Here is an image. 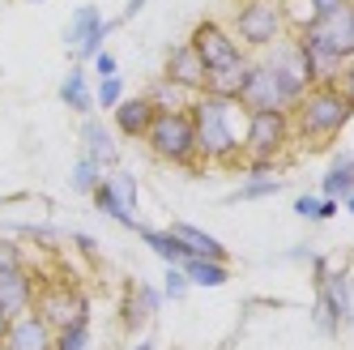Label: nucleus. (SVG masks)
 I'll list each match as a JSON object with an SVG mask.
<instances>
[{
	"mask_svg": "<svg viewBox=\"0 0 354 350\" xmlns=\"http://www.w3.org/2000/svg\"><path fill=\"white\" fill-rule=\"evenodd\" d=\"M180 269H184L188 286H205V291H214V286H226V278H231V265H218V261H201V257H188Z\"/></svg>",
	"mask_w": 354,
	"mask_h": 350,
	"instance_id": "28",
	"label": "nucleus"
},
{
	"mask_svg": "<svg viewBox=\"0 0 354 350\" xmlns=\"http://www.w3.org/2000/svg\"><path fill=\"white\" fill-rule=\"evenodd\" d=\"M0 350H5V342H0Z\"/></svg>",
	"mask_w": 354,
	"mask_h": 350,
	"instance_id": "49",
	"label": "nucleus"
},
{
	"mask_svg": "<svg viewBox=\"0 0 354 350\" xmlns=\"http://www.w3.org/2000/svg\"><path fill=\"white\" fill-rule=\"evenodd\" d=\"M98 180H103V167L90 163V158H77V163H73V171H68L73 192H82V196H90V192L98 188Z\"/></svg>",
	"mask_w": 354,
	"mask_h": 350,
	"instance_id": "31",
	"label": "nucleus"
},
{
	"mask_svg": "<svg viewBox=\"0 0 354 350\" xmlns=\"http://www.w3.org/2000/svg\"><path fill=\"white\" fill-rule=\"evenodd\" d=\"M342 210H346V214L354 218V192H350V196H346V201H342Z\"/></svg>",
	"mask_w": 354,
	"mask_h": 350,
	"instance_id": "47",
	"label": "nucleus"
},
{
	"mask_svg": "<svg viewBox=\"0 0 354 350\" xmlns=\"http://www.w3.org/2000/svg\"><path fill=\"white\" fill-rule=\"evenodd\" d=\"M162 304H167L162 286L133 278L129 286H124V299H120V320H124V329H129V333H141L149 320H158Z\"/></svg>",
	"mask_w": 354,
	"mask_h": 350,
	"instance_id": "9",
	"label": "nucleus"
},
{
	"mask_svg": "<svg viewBox=\"0 0 354 350\" xmlns=\"http://www.w3.org/2000/svg\"><path fill=\"white\" fill-rule=\"evenodd\" d=\"M124 103V77L115 73V77H94V107L103 111H115Z\"/></svg>",
	"mask_w": 354,
	"mask_h": 350,
	"instance_id": "32",
	"label": "nucleus"
},
{
	"mask_svg": "<svg viewBox=\"0 0 354 350\" xmlns=\"http://www.w3.org/2000/svg\"><path fill=\"white\" fill-rule=\"evenodd\" d=\"M312 5H316V13H320V17H328V13H337L342 5H350V0H312Z\"/></svg>",
	"mask_w": 354,
	"mask_h": 350,
	"instance_id": "43",
	"label": "nucleus"
},
{
	"mask_svg": "<svg viewBox=\"0 0 354 350\" xmlns=\"http://www.w3.org/2000/svg\"><path fill=\"white\" fill-rule=\"evenodd\" d=\"M129 350H158V338H149V333H145V338H137Z\"/></svg>",
	"mask_w": 354,
	"mask_h": 350,
	"instance_id": "45",
	"label": "nucleus"
},
{
	"mask_svg": "<svg viewBox=\"0 0 354 350\" xmlns=\"http://www.w3.org/2000/svg\"><path fill=\"white\" fill-rule=\"evenodd\" d=\"M312 257H316V252H312L308 243H295V248H286V257H282V261H312Z\"/></svg>",
	"mask_w": 354,
	"mask_h": 350,
	"instance_id": "42",
	"label": "nucleus"
},
{
	"mask_svg": "<svg viewBox=\"0 0 354 350\" xmlns=\"http://www.w3.org/2000/svg\"><path fill=\"white\" fill-rule=\"evenodd\" d=\"M90 201H94V210H98V214H107L111 222H120L124 231H137V227H141V218H137V210H133V205H124L120 196H115V192L107 188V180H98V188L90 192Z\"/></svg>",
	"mask_w": 354,
	"mask_h": 350,
	"instance_id": "23",
	"label": "nucleus"
},
{
	"mask_svg": "<svg viewBox=\"0 0 354 350\" xmlns=\"http://www.w3.org/2000/svg\"><path fill=\"white\" fill-rule=\"evenodd\" d=\"M192 129H196V158L235 167L243 163V137H248V107L239 98H218V94H196L192 103Z\"/></svg>",
	"mask_w": 354,
	"mask_h": 350,
	"instance_id": "1",
	"label": "nucleus"
},
{
	"mask_svg": "<svg viewBox=\"0 0 354 350\" xmlns=\"http://www.w3.org/2000/svg\"><path fill=\"white\" fill-rule=\"evenodd\" d=\"M60 103L68 107V111H77V116H90L94 111V90H90V68L86 64H73L68 73H64V82H60Z\"/></svg>",
	"mask_w": 354,
	"mask_h": 350,
	"instance_id": "22",
	"label": "nucleus"
},
{
	"mask_svg": "<svg viewBox=\"0 0 354 350\" xmlns=\"http://www.w3.org/2000/svg\"><path fill=\"white\" fill-rule=\"evenodd\" d=\"M171 235L184 243V252H188V257H201V261H218V265H226V248H222L209 231L192 227V222H171Z\"/></svg>",
	"mask_w": 354,
	"mask_h": 350,
	"instance_id": "21",
	"label": "nucleus"
},
{
	"mask_svg": "<svg viewBox=\"0 0 354 350\" xmlns=\"http://www.w3.org/2000/svg\"><path fill=\"white\" fill-rule=\"evenodd\" d=\"M21 265H30L26 248L17 239H9V235H0V269H21Z\"/></svg>",
	"mask_w": 354,
	"mask_h": 350,
	"instance_id": "36",
	"label": "nucleus"
},
{
	"mask_svg": "<svg viewBox=\"0 0 354 350\" xmlns=\"http://www.w3.org/2000/svg\"><path fill=\"white\" fill-rule=\"evenodd\" d=\"M103 9H98V5H77V9H73V17H68V26H64V43H68V52H73V47H82L94 30H103Z\"/></svg>",
	"mask_w": 354,
	"mask_h": 350,
	"instance_id": "25",
	"label": "nucleus"
},
{
	"mask_svg": "<svg viewBox=\"0 0 354 350\" xmlns=\"http://www.w3.org/2000/svg\"><path fill=\"white\" fill-rule=\"evenodd\" d=\"M354 120V107L346 103V94L337 90V82H320V86H308L295 107H290V129H295V141L303 149H324L333 145L346 124Z\"/></svg>",
	"mask_w": 354,
	"mask_h": 350,
	"instance_id": "2",
	"label": "nucleus"
},
{
	"mask_svg": "<svg viewBox=\"0 0 354 350\" xmlns=\"http://www.w3.org/2000/svg\"><path fill=\"white\" fill-rule=\"evenodd\" d=\"M90 320H82V324H68V329H60L56 333V346L52 350H90Z\"/></svg>",
	"mask_w": 354,
	"mask_h": 350,
	"instance_id": "34",
	"label": "nucleus"
},
{
	"mask_svg": "<svg viewBox=\"0 0 354 350\" xmlns=\"http://www.w3.org/2000/svg\"><path fill=\"white\" fill-rule=\"evenodd\" d=\"M277 82H282V90L290 94V98H299L303 90L312 86V73H308V60H303V47H299V39L295 35H286V39H277L273 47H265V52L257 56Z\"/></svg>",
	"mask_w": 354,
	"mask_h": 350,
	"instance_id": "7",
	"label": "nucleus"
},
{
	"mask_svg": "<svg viewBox=\"0 0 354 350\" xmlns=\"http://www.w3.org/2000/svg\"><path fill=\"white\" fill-rule=\"evenodd\" d=\"M231 35L239 39L243 52H265V47H273L277 39H286L277 0H239L235 17H231Z\"/></svg>",
	"mask_w": 354,
	"mask_h": 350,
	"instance_id": "5",
	"label": "nucleus"
},
{
	"mask_svg": "<svg viewBox=\"0 0 354 350\" xmlns=\"http://www.w3.org/2000/svg\"><path fill=\"white\" fill-rule=\"evenodd\" d=\"M149 94V103H154L158 111H192V103H196V94L192 90H184V86H175V82H154L145 90Z\"/></svg>",
	"mask_w": 354,
	"mask_h": 350,
	"instance_id": "29",
	"label": "nucleus"
},
{
	"mask_svg": "<svg viewBox=\"0 0 354 350\" xmlns=\"http://www.w3.org/2000/svg\"><path fill=\"white\" fill-rule=\"evenodd\" d=\"M299 47H303V60H308V73H312V86L320 82H337V73H342V56L328 47V39L320 30H308V35H295Z\"/></svg>",
	"mask_w": 354,
	"mask_h": 350,
	"instance_id": "15",
	"label": "nucleus"
},
{
	"mask_svg": "<svg viewBox=\"0 0 354 350\" xmlns=\"http://www.w3.org/2000/svg\"><path fill=\"white\" fill-rule=\"evenodd\" d=\"M145 5H149V0H129V5H124V13H120L115 21H107V35H115V30L124 26V21H133V17H137V13H141Z\"/></svg>",
	"mask_w": 354,
	"mask_h": 350,
	"instance_id": "40",
	"label": "nucleus"
},
{
	"mask_svg": "<svg viewBox=\"0 0 354 350\" xmlns=\"http://www.w3.org/2000/svg\"><path fill=\"white\" fill-rule=\"evenodd\" d=\"M354 192V154L350 149H337L333 158H328V171L320 180V196H328V201H346V196Z\"/></svg>",
	"mask_w": 354,
	"mask_h": 350,
	"instance_id": "20",
	"label": "nucleus"
},
{
	"mask_svg": "<svg viewBox=\"0 0 354 350\" xmlns=\"http://www.w3.org/2000/svg\"><path fill=\"white\" fill-rule=\"evenodd\" d=\"M239 103L248 107V111H290L295 107V98L282 90V82L273 77V73L257 60L252 64V73H248V86L239 90Z\"/></svg>",
	"mask_w": 354,
	"mask_h": 350,
	"instance_id": "10",
	"label": "nucleus"
},
{
	"mask_svg": "<svg viewBox=\"0 0 354 350\" xmlns=\"http://www.w3.org/2000/svg\"><path fill=\"white\" fill-rule=\"evenodd\" d=\"M316 295H324L328 304H333L342 329H346V324H354V278H350L346 269H328L324 278H316Z\"/></svg>",
	"mask_w": 354,
	"mask_h": 350,
	"instance_id": "18",
	"label": "nucleus"
},
{
	"mask_svg": "<svg viewBox=\"0 0 354 350\" xmlns=\"http://www.w3.org/2000/svg\"><path fill=\"white\" fill-rule=\"evenodd\" d=\"M290 141H295L290 111H248V137H243L248 171H273V158Z\"/></svg>",
	"mask_w": 354,
	"mask_h": 350,
	"instance_id": "3",
	"label": "nucleus"
},
{
	"mask_svg": "<svg viewBox=\"0 0 354 350\" xmlns=\"http://www.w3.org/2000/svg\"><path fill=\"white\" fill-rule=\"evenodd\" d=\"M188 43L196 47V56H201V64H205V73H209V68H222V64H231V60H239V56H243L239 39L226 30L222 21H214V17L196 21Z\"/></svg>",
	"mask_w": 354,
	"mask_h": 350,
	"instance_id": "8",
	"label": "nucleus"
},
{
	"mask_svg": "<svg viewBox=\"0 0 354 350\" xmlns=\"http://www.w3.org/2000/svg\"><path fill=\"white\" fill-rule=\"evenodd\" d=\"M39 273L30 265L21 269H0V312L9 320L21 316V312H35V299H39Z\"/></svg>",
	"mask_w": 354,
	"mask_h": 350,
	"instance_id": "11",
	"label": "nucleus"
},
{
	"mask_svg": "<svg viewBox=\"0 0 354 350\" xmlns=\"http://www.w3.org/2000/svg\"><path fill=\"white\" fill-rule=\"evenodd\" d=\"M90 73H94V77H115L120 64H115V56H111V52H98V56L90 60Z\"/></svg>",
	"mask_w": 354,
	"mask_h": 350,
	"instance_id": "38",
	"label": "nucleus"
},
{
	"mask_svg": "<svg viewBox=\"0 0 354 350\" xmlns=\"http://www.w3.org/2000/svg\"><path fill=\"white\" fill-rule=\"evenodd\" d=\"M316 30L328 39V47H333L342 60H354V0H350V5H342L337 13L320 17Z\"/></svg>",
	"mask_w": 354,
	"mask_h": 350,
	"instance_id": "19",
	"label": "nucleus"
},
{
	"mask_svg": "<svg viewBox=\"0 0 354 350\" xmlns=\"http://www.w3.org/2000/svg\"><path fill=\"white\" fill-rule=\"evenodd\" d=\"M162 77L175 82V86H184V90H192V94L205 90V64H201L192 43H175L171 47L167 60H162Z\"/></svg>",
	"mask_w": 354,
	"mask_h": 350,
	"instance_id": "14",
	"label": "nucleus"
},
{
	"mask_svg": "<svg viewBox=\"0 0 354 350\" xmlns=\"http://www.w3.org/2000/svg\"><path fill=\"white\" fill-rule=\"evenodd\" d=\"M103 180H107V188L120 196L124 205L137 210V175H133V171H111V175H103Z\"/></svg>",
	"mask_w": 354,
	"mask_h": 350,
	"instance_id": "35",
	"label": "nucleus"
},
{
	"mask_svg": "<svg viewBox=\"0 0 354 350\" xmlns=\"http://www.w3.org/2000/svg\"><path fill=\"white\" fill-rule=\"evenodd\" d=\"M277 13H282L286 35H308L320 26V13H316L312 0H277Z\"/></svg>",
	"mask_w": 354,
	"mask_h": 350,
	"instance_id": "26",
	"label": "nucleus"
},
{
	"mask_svg": "<svg viewBox=\"0 0 354 350\" xmlns=\"http://www.w3.org/2000/svg\"><path fill=\"white\" fill-rule=\"evenodd\" d=\"M252 64H257V56H252V52H243V56H239V60H231V64L209 68V73H205V90H201V94L239 98V90L248 86V73H252Z\"/></svg>",
	"mask_w": 354,
	"mask_h": 350,
	"instance_id": "17",
	"label": "nucleus"
},
{
	"mask_svg": "<svg viewBox=\"0 0 354 350\" xmlns=\"http://www.w3.org/2000/svg\"><path fill=\"white\" fill-rule=\"evenodd\" d=\"M17 235L39 239V243H56V239H60V231H56V227H35V222H30V227H21V222H17Z\"/></svg>",
	"mask_w": 354,
	"mask_h": 350,
	"instance_id": "39",
	"label": "nucleus"
},
{
	"mask_svg": "<svg viewBox=\"0 0 354 350\" xmlns=\"http://www.w3.org/2000/svg\"><path fill=\"white\" fill-rule=\"evenodd\" d=\"M145 149L154 154L158 163L171 167H196V129H192V116L188 111H158V120L149 124L145 133Z\"/></svg>",
	"mask_w": 354,
	"mask_h": 350,
	"instance_id": "4",
	"label": "nucleus"
},
{
	"mask_svg": "<svg viewBox=\"0 0 354 350\" xmlns=\"http://www.w3.org/2000/svg\"><path fill=\"white\" fill-rule=\"evenodd\" d=\"M35 312L47 320L52 333H60V329H68V324L90 320V295L82 286H68V282H43L39 299H35Z\"/></svg>",
	"mask_w": 354,
	"mask_h": 350,
	"instance_id": "6",
	"label": "nucleus"
},
{
	"mask_svg": "<svg viewBox=\"0 0 354 350\" xmlns=\"http://www.w3.org/2000/svg\"><path fill=\"white\" fill-rule=\"evenodd\" d=\"M282 192V180H277L273 171H248V180L226 196L231 205H239V201H265V196H277Z\"/></svg>",
	"mask_w": 354,
	"mask_h": 350,
	"instance_id": "27",
	"label": "nucleus"
},
{
	"mask_svg": "<svg viewBox=\"0 0 354 350\" xmlns=\"http://www.w3.org/2000/svg\"><path fill=\"white\" fill-rule=\"evenodd\" d=\"M337 90L346 94V103L354 107V60H346V64H342V73H337Z\"/></svg>",
	"mask_w": 354,
	"mask_h": 350,
	"instance_id": "41",
	"label": "nucleus"
},
{
	"mask_svg": "<svg viewBox=\"0 0 354 350\" xmlns=\"http://www.w3.org/2000/svg\"><path fill=\"white\" fill-rule=\"evenodd\" d=\"M312 329H316L320 338H337V333H342V320H337L333 304H328L324 295H316V304H312Z\"/></svg>",
	"mask_w": 354,
	"mask_h": 350,
	"instance_id": "33",
	"label": "nucleus"
},
{
	"mask_svg": "<svg viewBox=\"0 0 354 350\" xmlns=\"http://www.w3.org/2000/svg\"><path fill=\"white\" fill-rule=\"evenodd\" d=\"M21 5H47V0H21Z\"/></svg>",
	"mask_w": 354,
	"mask_h": 350,
	"instance_id": "48",
	"label": "nucleus"
},
{
	"mask_svg": "<svg viewBox=\"0 0 354 350\" xmlns=\"http://www.w3.org/2000/svg\"><path fill=\"white\" fill-rule=\"evenodd\" d=\"M73 243H77L86 257H94V252H98V239H94V235H82V231H77V235H73Z\"/></svg>",
	"mask_w": 354,
	"mask_h": 350,
	"instance_id": "44",
	"label": "nucleus"
},
{
	"mask_svg": "<svg viewBox=\"0 0 354 350\" xmlns=\"http://www.w3.org/2000/svg\"><path fill=\"white\" fill-rule=\"evenodd\" d=\"M337 214H342V205L328 201V196H320V192H299V196H295V218L328 222V218H337Z\"/></svg>",
	"mask_w": 354,
	"mask_h": 350,
	"instance_id": "30",
	"label": "nucleus"
},
{
	"mask_svg": "<svg viewBox=\"0 0 354 350\" xmlns=\"http://www.w3.org/2000/svg\"><path fill=\"white\" fill-rule=\"evenodd\" d=\"M56 333L47 329V320L39 312H21L9 320V333H5V350H52Z\"/></svg>",
	"mask_w": 354,
	"mask_h": 350,
	"instance_id": "16",
	"label": "nucleus"
},
{
	"mask_svg": "<svg viewBox=\"0 0 354 350\" xmlns=\"http://www.w3.org/2000/svg\"><path fill=\"white\" fill-rule=\"evenodd\" d=\"M82 158L120 171V137H115L111 124H103L98 116H86L82 120Z\"/></svg>",
	"mask_w": 354,
	"mask_h": 350,
	"instance_id": "13",
	"label": "nucleus"
},
{
	"mask_svg": "<svg viewBox=\"0 0 354 350\" xmlns=\"http://www.w3.org/2000/svg\"><path fill=\"white\" fill-rule=\"evenodd\" d=\"M5 333H9V316L0 312V342H5Z\"/></svg>",
	"mask_w": 354,
	"mask_h": 350,
	"instance_id": "46",
	"label": "nucleus"
},
{
	"mask_svg": "<svg viewBox=\"0 0 354 350\" xmlns=\"http://www.w3.org/2000/svg\"><path fill=\"white\" fill-rule=\"evenodd\" d=\"M154 120H158V107L149 103V94H124V103L111 111V129L124 141H145Z\"/></svg>",
	"mask_w": 354,
	"mask_h": 350,
	"instance_id": "12",
	"label": "nucleus"
},
{
	"mask_svg": "<svg viewBox=\"0 0 354 350\" xmlns=\"http://www.w3.org/2000/svg\"><path fill=\"white\" fill-rule=\"evenodd\" d=\"M162 295L167 299H184L188 295V278H184L180 265H167V273H162Z\"/></svg>",
	"mask_w": 354,
	"mask_h": 350,
	"instance_id": "37",
	"label": "nucleus"
},
{
	"mask_svg": "<svg viewBox=\"0 0 354 350\" xmlns=\"http://www.w3.org/2000/svg\"><path fill=\"white\" fill-rule=\"evenodd\" d=\"M137 235H141V243H145L162 265H184V261H188L184 243L171 235V227H167V231H158V227H137Z\"/></svg>",
	"mask_w": 354,
	"mask_h": 350,
	"instance_id": "24",
	"label": "nucleus"
}]
</instances>
